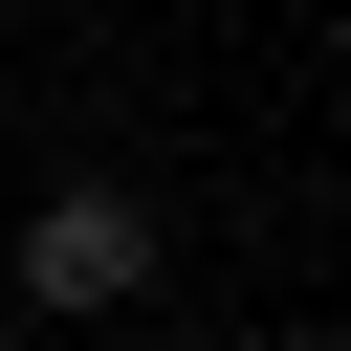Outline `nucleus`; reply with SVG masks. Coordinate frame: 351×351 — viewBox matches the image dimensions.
<instances>
[{
    "label": "nucleus",
    "instance_id": "nucleus-1",
    "mask_svg": "<svg viewBox=\"0 0 351 351\" xmlns=\"http://www.w3.org/2000/svg\"><path fill=\"white\" fill-rule=\"evenodd\" d=\"M132 285H154V197H132V176H66V197H22V307H44V329H110Z\"/></svg>",
    "mask_w": 351,
    "mask_h": 351
}]
</instances>
